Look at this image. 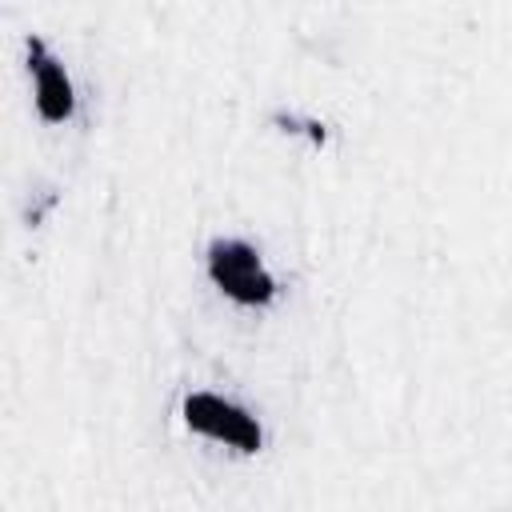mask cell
<instances>
[{
    "label": "cell",
    "mask_w": 512,
    "mask_h": 512,
    "mask_svg": "<svg viewBox=\"0 0 512 512\" xmlns=\"http://www.w3.org/2000/svg\"><path fill=\"white\" fill-rule=\"evenodd\" d=\"M208 276L224 296L240 304H268L276 296V280L260 264L256 248L244 240H216L208 252Z\"/></svg>",
    "instance_id": "6da1fadb"
},
{
    "label": "cell",
    "mask_w": 512,
    "mask_h": 512,
    "mask_svg": "<svg viewBox=\"0 0 512 512\" xmlns=\"http://www.w3.org/2000/svg\"><path fill=\"white\" fill-rule=\"evenodd\" d=\"M184 424L208 440H220V444H232L240 452H256L264 432L256 424V416H248L244 408H236L232 400L216 396V392H192L184 400Z\"/></svg>",
    "instance_id": "7a4b0ae2"
},
{
    "label": "cell",
    "mask_w": 512,
    "mask_h": 512,
    "mask_svg": "<svg viewBox=\"0 0 512 512\" xmlns=\"http://www.w3.org/2000/svg\"><path fill=\"white\" fill-rule=\"evenodd\" d=\"M28 56H32V80H36V108H40V116L52 120V124L68 120L76 100H72V80H68L64 64L56 56H48L40 40L28 44Z\"/></svg>",
    "instance_id": "3957f363"
}]
</instances>
